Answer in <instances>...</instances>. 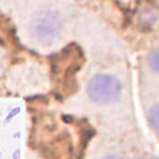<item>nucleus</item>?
<instances>
[{
    "label": "nucleus",
    "mask_w": 159,
    "mask_h": 159,
    "mask_svg": "<svg viewBox=\"0 0 159 159\" xmlns=\"http://www.w3.org/2000/svg\"><path fill=\"white\" fill-rule=\"evenodd\" d=\"M13 158H15V159H19V151L15 152V155H13Z\"/></svg>",
    "instance_id": "6"
},
{
    "label": "nucleus",
    "mask_w": 159,
    "mask_h": 159,
    "mask_svg": "<svg viewBox=\"0 0 159 159\" xmlns=\"http://www.w3.org/2000/svg\"><path fill=\"white\" fill-rule=\"evenodd\" d=\"M62 29V20L58 13L42 12L35 17L32 32L41 43H52Z\"/></svg>",
    "instance_id": "2"
},
{
    "label": "nucleus",
    "mask_w": 159,
    "mask_h": 159,
    "mask_svg": "<svg viewBox=\"0 0 159 159\" xmlns=\"http://www.w3.org/2000/svg\"><path fill=\"white\" fill-rule=\"evenodd\" d=\"M149 123H151L152 129L159 133V103L152 106L149 110Z\"/></svg>",
    "instance_id": "3"
},
{
    "label": "nucleus",
    "mask_w": 159,
    "mask_h": 159,
    "mask_svg": "<svg viewBox=\"0 0 159 159\" xmlns=\"http://www.w3.org/2000/svg\"><path fill=\"white\" fill-rule=\"evenodd\" d=\"M87 94L97 104H111L120 98L121 84L113 75L97 74L88 81Z\"/></svg>",
    "instance_id": "1"
},
{
    "label": "nucleus",
    "mask_w": 159,
    "mask_h": 159,
    "mask_svg": "<svg viewBox=\"0 0 159 159\" xmlns=\"http://www.w3.org/2000/svg\"><path fill=\"white\" fill-rule=\"evenodd\" d=\"M104 159H121V158H119V156H106Z\"/></svg>",
    "instance_id": "5"
},
{
    "label": "nucleus",
    "mask_w": 159,
    "mask_h": 159,
    "mask_svg": "<svg viewBox=\"0 0 159 159\" xmlns=\"http://www.w3.org/2000/svg\"><path fill=\"white\" fill-rule=\"evenodd\" d=\"M149 65H151L156 72H159V49L153 51V52L149 55Z\"/></svg>",
    "instance_id": "4"
}]
</instances>
